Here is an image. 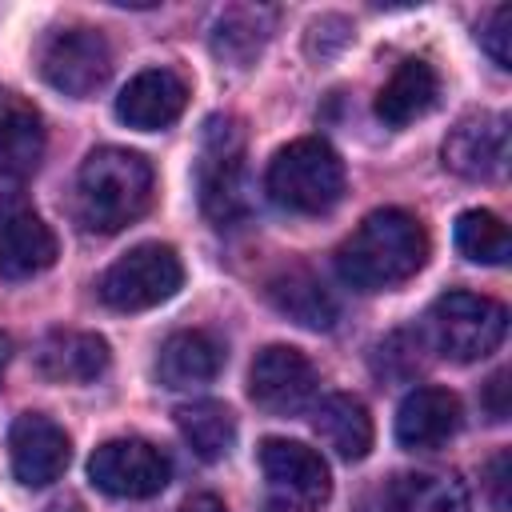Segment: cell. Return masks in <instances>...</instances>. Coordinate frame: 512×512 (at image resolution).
I'll return each mask as SVG.
<instances>
[{
    "label": "cell",
    "instance_id": "obj_1",
    "mask_svg": "<svg viewBox=\"0 0 512 512\" xmlns=\"http://www.w3.org/2000/svg\"><path fill=\"white\" fill-rule=\"evenodd\" d=\"M428 260V232L404 208L368 212L336 248V272L356 292H388L412 280Z\"/></svg>",
    "mask_w": 512,
    "mask_h": 512
},
{
    "label": "cell",
    "instance_id": "obj_2",
    "mask_svg": "<svg viewBox=\"0 0 512 512\" xmlns=\"http://www.w3.org/2000/svg\"><path fill=\"white\" fill-rule=\"evenodd\" d=\"M152 188L156 172L140 152L116 144L92 148L76 172V220L84 232L112 236L148 212Z\"/></svg>",
    "mask_w": 512,
    "mask_h": 512
},
{
    "label": "cell",
    "instance_id": "obj_3",
    "mask_svg": "<svg viewBox=\"0 0 512 512\" xmlns=\"http://www.w3.org/2000/svg\"><path fill=\"white\" fill-rule=\"evenodd\" d=\"M264 188H268L272 204H280L284 212L324 216L344 196V160L336 156V148L328 140L300 136L272 156V164L264 172Z\"/></svg>",
    "mask_w": 512,
    "mask_h": 512
},
{
    "label": "cell",
    "instance_id": "obj_4",
    "mask_svg": "<svg viewBox=\"0 0 512 512\" xmlns=\"http://www.w3.org/2000/svg\"><path fill=\"white\" fill-rule=\"evenodd\" d=\"M196 188H200V208L216 228H232L248 216L244 128H240L236 116H212L204 124Z\"/></svg>",
    "mask_w": 512,
    "mask_h": 512
},
{
    "label": "cell",
    "instance_id": "obj_5",
    "mask_svg": "<svg viewBox=\"0 0 512 512\" xmlns=\"http://www.w3.org/2000/svg\"><path fill=\"white\" fill-rule=\"evenodd\" d=\"M508 332V308L476 292H444L428 312V340L440 356L456 364L484 360L500 348Z\"/></svg>",
    "mask_w": 512,
    "mask_h": 512
},
{
    "label": "cell",
    "instance_id": "obj_6",
    "mask_svg": "<svg viewBox=\"0 0 512 512\" xmlns=\"http://www.w3.org/2000/svg\"><path fill=\"white\" fill-rule=\"evenodd\" d=\"M184 284V264L172 244L148 240L128 248L120 260H112L96 284L100 300L116 312H144L164 300H172Z\"/></svg>",
    "mask_w": 512,
    "mask_h": 512
},
{
    "label": "cell",
    "instance_id": "obj_7",
    "mask_svg": "<svg viewBox=\"0 0 512 512\" xmlns=\"http://www.w3.org/2000/svg\"><path fill=\"white\" fill-rule=\"evenodd\" d=\"M40 76L72 100H88L92 92H100L112 76V48H108L104 32L56 28L40 44Z\"/></svg>",
    "mask_w": 512,
    "mask_h": 512
},
{
    "label": "cell",
    "instance_id": "obj_8",
    "mask_svg": "<svg viewBox=\"0 0 512 512\" xmlns=\"http://www.w3.org/2000/svg\"><path fill=\"white\" fill-rule=\"evenodd\" d=\"M88 480L104 496H116V500H148V496H156V492L168 488L172 464H168V456L156 444L136 440V436H120V440H104L88 456Z\"/></svg>",
    "mask_w": 512,
    "mask_h": 512
},
{
    "label": "cell",
    "instance_id": "obj_9",
    "mask_svg": "<svg viewBox=\"0 0 512 512\" xmlns=\"http://www.w3.org/2000/svg\"><path fill=\"white\" fill-rule=\"evenodd\" d=\"M320 376L312 360L292 344H268L256 352L248 368V396L268 416H296L312 404Z\"/></svg>",
    "mask_w": 512,
    "mask_h": 512
},
{
    "label": "cell",
    "instance_id": "obj_10",
    "mask_svg": "<svg viewBox=\"0 0 512 512\" xmlns=\"http://www.w3.org/2000/svg\"><path fill=\"white\" fill-rule=\"evenodd\" d=\"M444 168L464 180H496L508 168V116L472 112L444 136Z\"/></svg>",
    "mask_w": 512,
    "mask_h": 512
},
{
    "label": "cell",
    "instance_id": "obj_11",
    "mask_svg": "<svg viewBox=\"0 0 512 512\" xmlns=\"http://www.w3.org/2000/svg\"><path fill=\"white\" fill-rule=\"evenodd\" d=\"M8 456L24 488H48L64 476L72 448L56 420H48L44 412H20L8 428Z\"/></svg>",
    "mask_w": 512,
    "mask_h": 512
},
{
    "label": "cell",
    "instance_id": "obj_12",
    "mask_svg": "<svg viewBox=\"0 0 512 512\" xmlns=\"http://www.w3.org/2000/svg\"><path fill=\"white\" fill-rule=\"evenodd\" d=\"M188 104V84L184 76H176L172 68H144L136 72L120 96H116V116L136 128V132H156L180 120Z\"/></svg>",
    "mask_w": 512,
    "mask_h": 512
},
{
    "label": "cell",
    "instance_id": "obj_13",
    "mask_svg": "<svg viewBox=\"0 0 512 512\" xmlns=\"http://www.w3.org/2000/svg\"><path fill=\"white\" fill-rule=\"evenodd\" d=\"M460 416L464 412H460L456 392L436 388V384H420L396 408V444L408 452L440 448L444 440H452L460 432Z\"/></svg>",
    "mask_w": 512,
    "mask_h": 512
},
{
    "label": "cell",
    "instance_id": "obj_14",
    "mask_svg": "<svg viewBox=\"0 0 512 512\" xmlns=\"http://www.w3.org/2000/svg\"><path fill=\"white\" fill-rule=\"evenodd\" d=\"M44 160V116L16 92H0V184L20 188Z\"/></svg>",
    "mask_w": 512,
    "mask_h": 512
},
{
    "label": "cell",
    "instance_id": "obj_15",
    "mask_svg": "<svg viewBox=\"0 0 512 512\" xmlns=\"http://www.w3.org/2000/svg\"><path fill=\"white\" fill-rule=\"evenodd\" d=\"M112 364L108 340L96 332H76V328H52L36 344V372L52 384H92L104 376Z\"/></svg>",
    "mask_w": 512,
    "mask_h": 512
},
{
    "label": "cell",
    "instance_id": "obj_16",
    "mask_svg": "<svg viewBox=\"0 0 512 512\" xmlns=\"http://www.w3.org/2000/svg\"><path fill=\"white\" fill-rule=\"evenodd\" d=\"M260 468H264V476H268L284 496L320 504V500H328V492H332V472H328L324 456H320L316 448L300 444V440H284V436L260 440Z\"/></svg>",
    "mask_w": 512,
    "mask_h": 512
},
{
    "label": "cell",
    "instance_id": "obj_17",
    "mask_svg": "<svg viewBox=\"0 0 512 512\" xmlns=\"http://www.w3.org/2000/svg\"><path fill=\"white\" fill-rule=\"evenodd\" d=\"M60 256L56 232L32 208H8L0 216V276L4 280H32L48 272Z\"/></svg>",
    "mask_w": 512,
    "mask_h": 512
},
{
    "label": "cell",
    "instance_id": "obj_18",
    "mask_svg": "<svg viewBox=\"0 0 512 512\" xmlns=\"http://www.w3.org/2000/svg\"><path fill=\"white\" fill-rule=\"evenodd\" d=\"M220 368H224V344L204 328L172 332L156 352V376L172 392L204 388L220 376Z\"/></svg>",
    "mask_w": 512,
    "mask_h": 512
},
{
    "label": "cell",
    "instance_id": "obj_19",
    "mask_svg": "<svg viewBox=\"0 0 512 512\" xmlns=\"http://www.w3.org/2000/svg\"><path fill=\"white\" fill-rule=\"evenodd\" d=\"M264 296H268V304H272L280 316H288L292 324L312 328V332H328V328L340 320L336 296H332L328 284H324L312 268H304V264L280 268V272L268 280Z\"/></svg>",
    "mask_w": 512,
    "mask_h": 512
},
{
    "label": "cell",
    "instance_id": "obj_20",
    "mask_svg": "<svg viewBox=\"0 0 512 512\" xmlns=\"http://www.w3.org/2000/svg\"><path fill=\"white\" fill-rule=\"evenodd\" d=\"M272 20L276 12L264 4H228L212 20V36H208L212 56L232 68H252L272 36Z\"/></svg>",
    "mask_w": 512,
    "mask_h": 512
},
{
    "label": "cell",
    "instance_id": "obj_21",
    "mask_svg": "<svg viewBox=\"0 0 512 512\" xmlns=\"http://www.w3.org/2000/svg\"><path fill=\"white\" fill-rule=\"evenodd\" d=\"M436 100H440V76H436V68L428 60L412 56L376 92V116L388 128H404V124L428 116L436 108Z\"/></svg>",
    "mask_w": 512,
    "mask_h": 512
},
{
    "label": "cell",
    "instance_id": "obj_22",
    "mask_svg": "<svg viewBox=\"0 0 512 512\" xmlns=\"http://www.w3.org/2000/svg\"><path fill=\"white\" fill-rule=\"evenodd\" d=\"M312 428L320 436L324 448H332L340 460H364L372 452V416L364 408L360 396L348 392H332L312 408Z\"/></svg>",
    "mask_w": 512,
    "mask_h": 512
},
{
    "label": "cell",
    "instance_id": "obj_23",
    "mask_svg": "<svg viewBox=\"0 0 512 512\" xmlns=\"http://www.w3.org/2000/svg\"><path fill=\"white\" fill-rule=\"evenodd\" d=\"M176 428H180L184 444L192 448V456L204 464L224 460L236 444V416L220 400H192V404L176 408Z\"/></svg>",
    "mask_w": 512,
    "mask_h": 512
},
{
    "label": "cell",
    "instance_id": "obj_24",
    "mask_svg": "<svg viewBox=\"0 0 512 512\" xmlns=\"http://www.w3.org/2000/svg\"><path fill=\"white\" fill-rule=\"evenodd\" d=\"M392 512H468V488L440 472H400L388 488Z\"/></svg>",
    "mask_w": 512,
    "mask_h": 512
},
{
    "label": "cell",
    "instance_id": "obj_25",
    "mask_svg": "<svg viewBox=\"0 0 512 512\" xmlns=\"http://www.w3.org/2000/svg\"><path fill=\"white\" fill-rule=\"evenodd\" d=\"M452 240L460 248V256H468L472 264H504L512 256V240H508V228L496 212L488 208H468L456 216V228H452Z\"/></svg>",
    "mask_w": 512,
    "mask_h": 512
},
{
    "label": "cell",
    "instance_id": "obj_26",
    "mask_svg": "<svg viewBox=\"0 0 512 512\" xmlns=\"http://www.w3.org/2000/svg\"><path fill=\"white\" fill-rule=\"evenodd\" d=\"M476 40H480V48L492 56L496 68H512V8H508V4H496V8L488 12V20L480 24Z\"/></svg>",
    "mask_w": 512,
    "mask_h": 512
},
{
    "label": "cell",
    "instance_id": "obj_27",
    "mask_svg": "<svg viewBox=\"0 0 512 512\" xmlns=\"http://www.w3.org/2000/svg\"><path fill=\"white\" fill-rule=\"evenodd\" d=\"M348 40H352V24H348L344 16H320V20H312L304 48H308V56L328 60V56H336Z\"/></svg>",
    "mask_w": 512,
    "mask_h": 512
},
{
    "label": "cell",
    "instance_id": "obj_28",
    "mask_svg": "<svg viewBox=\"0 0 512 512\" xmlns=\"http://www.w3.org/2000/svg\"><path fill=\"white\" fill-rule=\"evenodd\" d=\"M508 468H512V456H508V448H504V452H496L492 464H488V492H492V508H496V512H508Z\"/></svg>",
    "mask_w": 512,
    "mask_h": 512
},
{
    "label": "cell",
    "instance_id": "obj_29",
    "mask_svg": "<svg viewBox=\"0 0 512 512\" xmlns=\"http://www.w3.org/2000/svg\"><path fill=\"white\" fill-rule=\"evenodd\" d=\"M484 408L492 420H504L508 416V368L492 372L488 384H484Z\"/></svg>",
    "mask_w": 512,
    "mask_h": 512
},
{
    "label": "cell",
    "instance_id": "obj_30",
    "mask_svg": "<svg viewBox=\"0 0 512 512\" xmlns=\"http://www.w3.org/2000/svg\"><path fill=\"white\" fill-rule=\"evenodd\" d=\"M260 512H316L308 500H296V496H268Z\"/></svg>",
    "mask_w": 512,
    "mask_h": 512
},
{
    "label": "cell",
    "instance_id": "obj_31",
    "mask_svg": "<svg viewBox=\"0 0 512 512\" xmlns=\"http://www.w3.org/2000/svg\"><path fill=\"white\" fill-rule=\"evenodd\" d=\"M180 512H228V508H224V500H220V496H212V492H200V496H188Z\"/></svg>",
    "mask_w": 512,
    "mask_h": 512
},
{
    "label": "cell",
    "instance_id": "obj_32",
    "mask_svg": "<svg viewBox=\"0 0 512 512\" xmlns=\"http://www.w3.org/2000/svg\"><path fill=\"white\" fill-rule=\"evenodd\" d=\"M8 360H12V336L0 332V384H4V368H8Z\"/></svg>",
    "mask_w": 512,
    "mask_h": 512
}]
</instances>
